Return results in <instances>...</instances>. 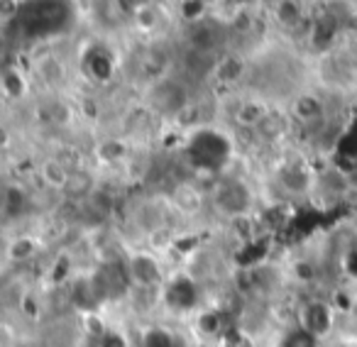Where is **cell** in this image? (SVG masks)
<instances>
[{
  "label": "cell",
  "instance_id": "cell-1",
  "mask_svg": "<svg viewBox=\"0 0 357 347\" xmlns=\"http://www.w3.org/2000/svg\"><path fill=\"white\" fill-rule=\"evenodd\" d=\"M128 274L130 282L139 288V291H152L162 284V267H159L157 257L147 252H137L128 259Z\"/></svg>",
  "mask_w": 357,
  "mask_h": 347
},
{
  "label": "cell",
  "instance_id": "cell-2",
  "mask_svg": "<svg viewBox=\"0 0 357 347\" xmlns=\"http://www.w3.org/2000/svg\"><path fill=\"white\" fill-rule=\"evenodd\" d=\"M213 203L225 215H243L250 206V191L243 186V181H223L213 191Z\"/></svg>",
  "mask_w": 357,
  "mask_h": 347
},
{
  "label": "cell",
  "instance_id": "cell-3",
  "mask_svg": "<svg viewBox=\"0 0 357 347\" xmlns=\"http://www.w3.org/2000/svg\"><path fill=\"white\" fill-rule=\"evenodd\" d=\"M298 325L306 327L316 337L326 335L333 327V308L326 301H321V298H313V301L303 303L301 311H298Z\"/></svg>",
  "mask_w": 357,
  "mask_h": 347
},
{
  "label": "cell",
  "instance_id": "cell-4",
  "mask_svg": "<svg viewBox=\"0 0 357 347\" xmlns=\"http://www.w3.org/2000/svg\"><path fill=\"white\" fill-rule=\"evenodd\" d=\"M69 179H71V171L61 162H56V159H47V162L42 164V181H45L50 189H56V191L66 189Z\"/></svg>",
  "mask_w": 357,
  "mask_h": 347
},
{
  "label": "cell",
  "instance_id": "cell-5",
  "mask_svg": "<svg viewBox=\"0 0 357 347\" xmlns=\"http://www.w3.org/2000/svg\"><path fill=\"white\" fill-rule=\"evenodd\" d=\"M174 206H176L181 213L191 215L201 208V196L199 191L194 189L191 184H181L176 191H174Z\"/></svg>",
  "mask_w": 357,
  "mask_h": 347
},
{
  "label": "cell",
  "instance_id": "cell-6",
  "mask_svg": "<svg viewBox=\"0 0 357 347\" xmlns=\"http://www.w3.org/2000/svg\"><path fill=\"white\" fill-rule=\"evenodd\" d=\"M37 252V242L32 238H27V235H22V238H17L15 242H10V247H8V257L13 259V262H27V259H32Z\"/></svg>",
  "mask_w": 357,
  "mask_h": 347
},
{
  "label": "cell",
  "instance_id": "cell-7",
  "mask_svg": "<svg viewBox=\"0 0 357 347\" xmlns=\"http://www.w3.org/2000/svg\"><path fill=\"white\" fill-rule=\"evenodd\" d=\"M298 15H301V8H298L296 0H279L277 3V20L282 22L284 27L296 25Z\"/></svg>",
  "mask_w": 357,
  "mask_h": 347
},
{
  "label": "cell",
  "instance_id": "cell-8",
  "mask_svg": "<svg viewBox=\"0 0 357 347\" xmlns=\"http://www.w3.org/2000/svg\"><path fill=\"white\" fill-rule=\"evenodd\" d=\"M316 342H318V337L313 335V332H308L306 327L296 325L294 330L287 332L282 347H316Z\"/></svg>",
  "mask_w": 357,
  "mask_h": 347
},
{
  "label": "cell",
  "instance_id": "cell-9",
  "mask_svg": "<svg viewBox=\"0 0 357 347\" xmlns=\"http://www.w3.org/2000/svg\"><path fill=\"white\" fill-rule=\"evenodd\" d=\"M96 347H128V342H125V337L120 332L103 330L98 335V340H96Z\"/></svg>",
  "mask_w": 357,
  "mask_h": 347
}]
</instances>
